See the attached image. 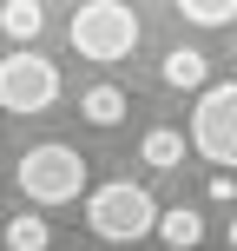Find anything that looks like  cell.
Listing matches in <instances>:
<instances>
[{"label": "cell", "instance_id": "cell-14", "mask_svg": "<svg viewBox=\"0 0 237 251\" xmlns=\"http://www.w3.org/2000/svg\"><path fill=\"white\" fill-rule=\"evenodd\" d=\"M73 251H79V245H73Z\"/></svg>", "mask_w": 237, "mask_h": 251}, {"label": "cell", "instance_id": "cell-8", "mask_svg": "<svg viewBox=\"0 0 237 251\" xmlns=\"http://www.w3.org/2000/svg\"><path fill=\"white\" fill-rule=\"evenodd\" d=\"M79 119H92V126H119L125 119V93L106 79V86H86L79 93Z\"/></svg>", "mask_w": 237, "mask_h": 251}, {"label": "cell", "instance_id": "cell-3", "mask_svg": "<svg viewBox=\"0 0 237 251\" xmlns=\"http://www.w3.org/2000/svg\"><path fill=\"white\" fill-rule=\"evenodd\" d=\"M86 172H92V165L79 159L73 146H26L13 178H20V192L33 205H73L79 192H86Z\"/></svg>", "mask_w": 237, "mask_h": 251}, {"label": "cell", "instance_id": "cell-4", "mask_svg": "<svg viewBox=\"0 0 237 251\" xmlns=\"http://www.w3.org/2000/svg\"><path fill=\"white\" fill-rule=\"evenodd\" d=\"M191 152L211 165L237 172V79L198 93V113H191Z\"/></svg>", "mask_w": 237, "mask_h": 251}, {"label": "cell", "instance_id": "cell-2", "mask_svg": "<svg viewBox=\"0 0 237 251\" xmlns=\"http://www.w3.org/2000/svg\"><path fill=\"white\" fill-rule=\"evenodd\" d=\"M86 225L99 231L106 245H138V238H158V205H151L145 185L132 178H112L86 199Z\"/></svg>", "mask_w": 237, "mask_h": 251}, {"label": "cell", "instance_id": "cell-12", "mask_svg": "<svg viewBox=\"0 0 237 251\" xmlns=\"http://www.w3.org/2000/svg\"><path fill=\"white\" fill-rule=\"evenodd\" d=\"M178 13H185L191 26H231L237 20V0H178Z\"/></svg>", "mask_w": 237, "mask_h": 251}, {"label": "cell", "instance_id": "cell-11", "mask_svg": "<svg viewBox=\"0 0 237 251\" xmlns=\"http://www.w3.org/2000/svg\"><path fill=\"white\" fill-rule=\"evenodd\" d=\"M7 251H46V218L40 212H13L7 218Z\"/></svg>", "mask_w": 237, "mask_h": 251}, {"label": "cell", "instance_id": "cell-9", "mask_svg": "<svg viewBox=\"0 0 237 251\" xmlns=\"http://www.w3.org/2000/svg\"><path fill=\"white\" fill-rule=\"evenodd\" d=\"M138 152H145L151 172H172V165H185V132H172V126H151Z\"/></svg>", "mask_w": 237, "mask_h": 251}, {"label": "cell", "instance_id": "cell-10", "mask_svg": "<svg viewBox=\"0 0 237 251\" xmlns=\"http://www.w3.org/2000/svg\"><path fill=\"white\" fill-rule=\"evenodd\" d=\"M158 73H165V86H178V93H185V86H198V93H204V53H191V47H172Z\"/></svg>", "mask_w": 237, "mask_h": 251}, {"label": "cell", "instance_id": "cell-6", "mask_svg": "<svg viewBox=\"0 0 237 251\" xmlns=\"http://www.w3.org/2000/svg\"><path fill=\"white\" fill-rule=\"evenodd\" d=\"M0 26H7V40L33 47L40 26H46V7H40V0H7V7H0Z\"/></svg>", "mask_w": 237, "mask_h": 251}, {"label": "cell", "instance_id": "cell-5", "mask_svg": "<svg viewBox=\"0 0 237 251\" xmlns=\"http://www.w3.org/2000/svg\"><path fill=\"white\" fill-rule=\"evenodd\" d=\"M53 100H60V66L33 47H13L0 60V106L26 119V113H46Z\"/></svg>", "mask_w": 237, "mask_h": 251}, {"label": "cell", "instance_id": "cell-1", "mask_svg": "<svg viewBox=\"0 0 237 251\" xmlns=\"http://www.w3.org/2000/svg\"><path fill=\"white\" fill-rule=\"evenodd\" d=\"M66 33H73V47L86 53L92 66H119V60H132V47H138V13L125 7V0H79Z\"/></svg>", "mask_w": 237, "mask_h": 251}, {"label": "cell", "instance_id": "cell-7", "mask_svg": "<svg viewBox=\"0 0 237 251\" xmlns=\"http://www.w3.org/2000/svg\"><path fill=\"white\" fill-rule=\"evenodd\" d=\"M158 238L172 245V251H191L204 238V218L191 212V205H172V212H158Z\"/></svg>", "mask_w": 237, "mask_h": 251}, {"label": "cell", "instance_id": "cell-13", "mask_svg": "<svg viewBox=\"0 0 237 251\" xmlns=\"http://www.w3.org/2000/svg\"><path fill=\"white\" fill-rule=\"evenodd\" d=\"M231 251H237V218H231Z\"/></svg>", "mask_w": 237, "mask_h": 251}]
</instances>
